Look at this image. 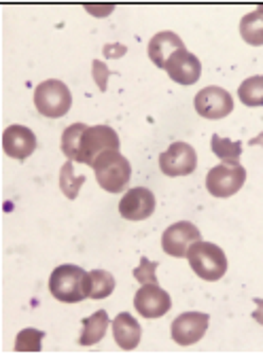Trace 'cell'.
<instances>
[{
  "label": "cell",
  "instance_id": "24",
  "mask_svg": "<svg viewBox=\"0 0 263 354\" xmlns=\"http://www.w3.org/2000/svg\"><path fill=\"white\" fill-rule=\"evenodd\" d=\"M43 337H45V333L39 329H24L15 339V350L17 352H41Z\"/></svg>",
  "mask_w": 263,
  "mask_h": 354
},
{
  "label": "cell",
  "instance_id": "26",
  "mask_svg": "<svg viewBox=\"0 0 263 354\" xmlns=\"http://www.w3.org/2000/svg\"><path fill=\"white\" fill-rule=\"evenodd\" d=\"M113 73L107 68V64L100 62V59H93V79H96V85L100 87V91H107V81Z\"/></svg>",
  "mask_w": 263,
  "mask_h": 354
},
{
  "label": "cell",
  "instance_id": "18",
  "mask_svg": "<svg viewBox=\"0 0 263 354\" xmlns=\"http://www.w3.org/2000/svg\"><path fill=\"white\" fill-rule=\"evenodd\" d=\"M210 147H212V153L221 159L223 164H229V166H238L240 164V155H242V145L240 142H234L229 138H221L219 134H212Z\"/></svg>",
  "mask_w": 263,
  "mask_h": 354
},
{
  "label": "cell",
  "instance_id": "20",
  "mask_svg": "<svg viewBox=\"0 0 263 354\" xmlns=\"http://www.w3.org/2000/svg\"><path fill=\"white\" fill-rule=\"evenodd\" d=\"M115 291V276L107 270L89 272V299H105Z\"/></svg>",
  "mask_w": 263,
  "mask_h": 354
},
{
  "label": "cell",
  "instance_id": "16",
  "mask_svg": "<svg viewBox=\"0 0 263 354\" xmlns=\"http://www.w3.org/2000/svg\"><path fill=\"white\" fill-rule=\"evenodd\" d=\"M140 335H143V331H140V325L134 316L127 312L117 314V318L113 320V337L119 348L134 350L140 344Z\"/></svg>",
  "mask_w": 263,
  "mask_h": 354
},
{
  "label": "cell",
  "instance_id": "1",
  "mask_svg": "<svg viewBox=\"0 0 263 354\" xmlns=\"http://www.w3.org/2000/svg\"><path fill=\"white\" fill-rule=\"evenodd\" d=\"M49 291L57 301L79 304L89 297V272L79 266H57L49 276Z\"/></svg>",
  "mask_w": 263,
  "mask_h": 354
},
{
  "label": "cell",
  "instance_id": "23",
  "mask_svg": "<svg viewBox=\"0 0 263 354\" xmlns=\"http://www.w3.org/2000/svg\"><path fill=\"white\" fill-rule=\"evenodd\" d=\"M83 183H85V176H75L73 162L69 159V162H66L62 166V170H60V189H62V193L69 200H75L79 196Z\"/></svg>",
  "mask_w": 263,
  "mask_h": 354
},
{
  "label": "cell",
  "instance_id": "29",
  "mask_svg": "<svg viewBox=\"0 0 263 354\" xmlns=\"http://www.w3.org/2000/svg\"><path fill=\"white\" fill-rule=\"evenodd\" d=\"M259 13H263V5H259V9H257Z\"/></svg>",
  "mask_w": 263,
  "mask_h": 354
},
{
  "label": "cell",
  "instance_id": "21",
  "mask_svg": "<svg viewBox=\"0 0 263 354\" xmlns=\"http://www.w3.org/2000/svg\"><path fill=\"white\" fill-rule=\"evenodd\" d=\"M238 98L251 109L263 106V75L248 77L246 81H242V85L238 87Z\"/></svg>",
  "mask_w": 263,
  "mask_h": 354
},
{
  "label": "cell",
  "instance_id": "17",
  "mask_svg": "<svg viewBox=\"0 0 263 354\" xmlns=\"http://www.w3.org/2000/svg\"><path fill=\"white\" fill-rule=\"evenodd\" d=\"M109 314L105 310H98L93 312L89 318L83 320V331H81V337H79V344L81 346H93L100 342L105 335H107V329H109Z\"/></svg>",
  "mask_w": 263,
  "mask_h": 354
},
{
  "label": "cell",
  "instance_id": "8",
  "mask_svg": "<svg viewBox=\"0 0 263 354\" xmlns=\"http://www.w3.org/2000/svg\"><path fill=\"white\" fill-rule=\"evenodd\" d=\"M159 168L166 176H187L197 168V153L187 142H174L159 155Z\"/></svg>",
  "mask_w": 263,
  "mask_h": 354
},
{
  "label": "cell",
  "instance_id": "4",
  "mask_svg": "<svg viewBox=\"0 0 263 354\" xmlns=\"http://www.w3.org/2000/svg\"><path fill=\"white\" fill-rule=\"evenodd\" d=\"M35 106L43 117H51V119L64 117L73 106V93L69 85L57 79L43 81L35 89Z\"/></svg>",
  "mask_w": 263,
  "mask_h": 354
},
{
  "label": "cell",
  "instance_id": "3",
  "mask_svg": "<svg viewBox=\"0 0 263 354\" xmlns=\"http://www.w3.org/2000/svg\"><path fill=\"white\" fill-rule=\"evenodd\" d=\"M93 172L96 180L105 191L109 193H119L127 187L129 176H132V166L127 159L119 151H107L93 162Z\"/></svg>",
  "mask_w": 263,
  "mask_h": 354
},
{
  "label": "cell",
  "instance_id": "15",
  "mask_svg": "<svg viewBox=\"0 0 263 354\" xmlns=\"http://www.w3.org/2000/svg\"><path fill=\"white\" fill-rule=\"evenodd\" d=\"M179 49H185V45L176 32H170V30L157 32L149 41V57L157 68H166L170 55L176 53Z\"/></svg>",
  "mask_w": 263,
  "mask_h": 354
},
{
  "label": "cell",
  "instance_id": "14",
  "mask_svg": "<svg viewBox=\"0 0 263 354\" xmlns=\"http://www.w3.org/2000/svg\"><path fill=\"white\" fill-rule=\"evenodd\" d=\"M3 149L9 157L24 162L37 151V136L26 125H9L3 132Z\"/></svg>",
  "mask_w": 263,
  "mask_h": 354
},
{
  "label": "cell",
  "instance_id": "12",
  "mask_svg": "<svg viewBox=\"0 0 263 354\" xmlns=\"http://www.w3.org/2000/svg\"><path fill=\"white\" fill-rule=\"evenodd\" d=\"M155 212V196L147 187L129 189L119 202V214L125 221H145Z\"/></svg>",
  "mask_w": 263,
  "mask_h": 354
},
{
  "label": "cell",
  "instance_id": "7",
  "mask_svg": "<svg viewBox=\"0 0 263 354\" xmlns=\"http://www.w3.org/2000/svg\"><path fill=\"white\" fill-rule=\"evenodd\" d=\"M244 180H246V170L240 164L238 166L221 164V166H215L208 172L206 189L215 198H232L242 189Z\"/></svg>",
  "mask_w": 263,
  "mask_h": 354
},
{
  "label": "cell",
  "instance_id": "28",
  "mask_svg": "<svg viewBox=\"0 0 263 354\" xmlns=\"http://www.w3.org/2000/svg\"><path fill=\"white\" fill-rule=\"evenodd\" d=\"M251 145H259V147H263V134H259L257 138H253V140H251Z\"/></svg>",
  "mask_w": 263,
  "mask_h": 354
},
{
  "label": "cell",
  "instance_id": "25",
  "mask_svg": "<svg viewBox=\"0 0 263 354\" xmlns=\"http://www.w3.org/2000/svg\"><path fill=\"white\" fill-rule=\"evenodd\" d=\"M155 270H157V261H149L147 257L140 259V266L134 270V278L143 284H155L157 282V276H155Z\"/></svg>",
  "mask_w": 263,
  "mask_h": 354
},
{
  "label": "cell",
  "instance_id": "6",
  "mask_svg": "<svg viewBox=\"0 0 263 354\" xmlns=\"http://www.w3.org/2000/svg\"><path fill=\"white\" fill-rule=\"evenodd\" d=\"M193 104H195L197 115L204 117V119H212V121L223 119L234 111L232 93L223 87H217V85H208V87L197 91Z\"/></svg>",
  "mask_w": 263,
  "mask_h": 354
},
{
  "label": "cell",
  "instance_id": "10",
  "mask_svg": "<svg viewBox=\"0 0 263 354\" xmlns=\"http://www.w3.org/2000/svg\"><path fill=\"white\" fill-rule=\"evenodd\" d=\"M197 240H200V230L189 221H179L163 232L161 248L170 257H185L189 252L191 244H195Z\"/></svg>",
  "mask_w": 263,
  "mask_h": 354
},
{
  "label": "cell",
  "instance_id": "9",
  "mask_svg": "<svg viewBox=\"0 0 263 354\" xmlns=\"http://www.w3.org/2000/svg\"><path fill=\"white\" fill-rule=\"evenodd\" d=\"M208 323L210 316L204 312H185L174 318V323L170 327L172 339L179 346H193L204 337V333L208 331Z\"/></svg>",
  "mask_w": 263,
  "mask_h": 354
},
{
  "label": "cell",
  "instance_id": "19",
  "mask_svg": "<svg viewBox=\"0 0 263 354\" xmlns=\"http://www.w3.org/2000/svg\"><path fill=\"white\" fill-rule=\"evenodd\" d=\"M240 37L244 39V43H248L253 47H261L263 45V13L253 11V13L242 17V21H240Z\"/></svg>",
  "mask_w": 263,
  "mask_h": 354
},
{
  "label": "cell",
  "instance_id": "5",
  "mask_svg": "<svg viewBox=\"0 0 263 354\" xmlns=\"http://www.w3.org/2000/svg\"><path fill=\"white\" fill-rule=\"evenodd\" d=\"M107 151H119V136L109 125H87L79 142L77 162L93 166V162Z\"/></svg>",
  "mask_w": 263,
  "mask_h": 354
},
{
  "label": "cell",
  "instance_id": "13",
  "mask_svg": "<svg viewBox=\"0 0 263 354\" xmlns=\"http://www.w3.org/2000/svg\"><path fill=\"white\" fill-rule=\"evenodd\" d=\"M168 73V77L181 85H193L197 83V79H200L202 75V62L197 59L191 51L187 49H179L176 53L170 55L166 68H163Z\"/></svg>",
  "mask_w": 263,
  "mask_h": 354
},
{
  "label": "cell",
  "instance_id": "27",
  "mask_svg": "<svg viewBox=\"0 0 263 354\" xmlns=\"http://www.w3.org/2000/svg\"><path fill=\"white\" fill-rule=\"evenodd\" d=\"M253 318L257 320L259 325H263V299H255V312Z\"/></svg>",
  "mask_w": 263,
  "mask_h": 354
},
{
  "label": "cell",
  "instance_id": "11",
  "mask_svg": "<svg viewBox=\"0 0 263 354\" xmlns=\"http://www.w3.org/2000/svg\"><path fill=\"white\" fill-rule=\"evenodd\" d=\"M134 308L145 318H161L163 314L170 312L172 299L157 282L155 284H145L143 288H138V293L134 295Z\"/></svg>",
  "mask_w": 263,
  "mask_h": 354
},
{
  "label": "cell",
  "instance_id": "22",
  "mask_svg": "<svg viewBox=\"0 0 263 354\" xmlns=\"http://www.w3.org/2000/svg\"><path fill=\"white\" fill-rule=\"evenodd\" d=\"M85 123H73L64 130L62 134V153L66 155V159H71V162H77V153H79V142H81V136L85 132Z\"/></svg>",
  "mask_w": 263,
  "mask_h": 354
},
{
  "label": "cell",
  "instance_id": "2",
  "mask_svg": "<svg viewBox=\"0 0 263 354\" xmlns=\"http://www.w3.org/2000/svg\"><path fill=\"white\" fill-rule=\"evenodd\" d=\"M187 261L197 276L208 282L221 280L227 272V257L221 250V246L212 242L197 240L195 244H191L187 252Z\"/></svg>",
  "mask_w": 263,
  "mask_h": 354
}]
</instances>
